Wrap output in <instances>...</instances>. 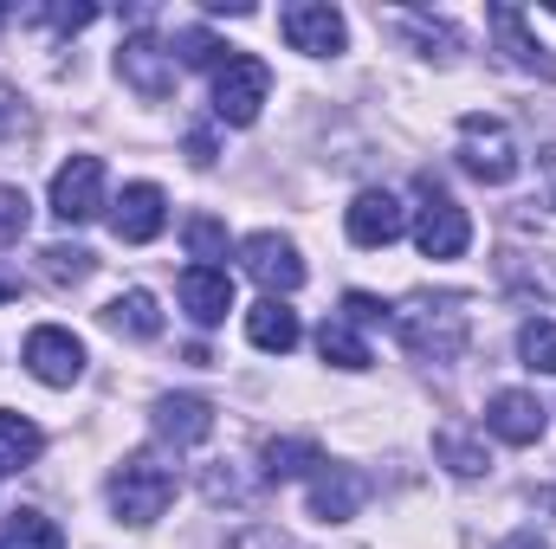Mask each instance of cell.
Returning <instances> with one entry per match:
<instances>
[{
    "label": "cell",
    "instance_id": "15",
    "mask_svg": "<svg viewBox=\"0 0 556 549\" xmlns=\"http://www.w3.org/2000/svg\"><path fill=\"white\" fill-rule=\"evenodd\" d=\"M175 291H181V310H188L201 330L227 323V310H233V278L220 272V266H188Z\"/></svg>",
    "mask_w": 556,
    "mask_h": 549
},
{
    "label": "cell",
    "instance_id": "33",
    "mask_svg": "<svg viewBox=\"0 0 556 549\" xmlns=\"http://www.w3.org/2000/svg\"><path fill=\"white\" fill-rule=\"evenodd\" d=\"M188 155H194V168H214V137L194 130V137H188Z\"/></svg>",
    "mask_w": 556,
    "mask_h": 549
},
{
    "label": "cell",
    "instance_id": "7",
    "mask_svg": "<svg viewBox=\"0 0 556 549\" xmlns=\"http://www.w3.org/2000/svg\"><path fill=\"white\" fill-rule=\"evenodd\" d=\"M98 207H104V162L98 155H72L52 175V214L65 227H85V220H98Z\"/></svg>",
    "mask_w": 556,
    "mask_h": 549
},
{
    "label": "cell",
    "instance_id": "36",
    "mask_svg": "<svg viewBox=\"0 0 556 549\" xmlns=\"http://www.w3.org/2000/svg\"><path fill=\"white\" fill-rule=\"evenodd\" d=\"M505 549H544V544H538V537H511Z\"/></svg>",
    "mask_w": 556,
    "mask_h": 549
},
{
    "label": "cell",
    "instance_id": "24",
    "mask_svg": "<svg viewBox=\"0 0 556 549\" xmlns=\"http://www.w3.org/2000/svg\"><path fill=\"white\" fill-rule=\"evenodd\" d=\"M433 452H440L459 478H479V472H485V446H479L466 426H440V433H433Z\"/></svg>",
    "mask_w": 556,
    "mask_h": 549
},
{
    "label": "cell",
    "instance_id": "29",
    "mask_svg": "<svg viewBox=\"0 0 556 549\" xmlns=\"http://www.w3.org/2000/svg\"><path fill=\"white\" fill-rule=\"evenodd\" d=\"M26 220H33L26 188H0V246H13V240L26 233Z\"/></svg>",
    "mask_w": 556,
    "mask_h": 549
},
{
    "label": "cell",
    "instance_id": "23",
    "mask_svg": "<svg viewBox=\"0 0 556 549\" xmlns=\"http://www.w3.org/2000/svg\"><path fill=\"white\" fill-rule=\"evenodd\" d=\"M39 446H46V433H39L33 420H20V413H0V472H20V465H33V459H39Z\"/></svg>",
    "mask_w": 556,
    "mask_h": 549
},
{
    "label": "cell",
    "instance_id": "12",
    "mask_svg": "<svg viewBox=\"0 0 556 549\" xmlns=\"http://www.w3.org/2000/svg\"><path fill=\"white\" fill-rule=\"evenodd\" d=\"M544 420H551V408H544L538 395H525V388H498V395L485 401V426H492L505 446H538V439H544Z\"/></svg>",
    "mask_w": 556,
    "mask_h": 549
},
{
    "label": "cell",
    "instance_id": "27",
    "mask_svg": "<svg viewBox=\"0 0 556 549\" xmlns=\"http://www.w3.org/2000/svg\"><path fill=\"white\" fill-rule=\"evenodd\" d=\"M188 253H194V266L227 259V227H220L214 214H194V220H188Z\"/></svg>",
    "mask_w": 556,
    "mask_h": 549
},
{
    "label": "cell",
    "instance_id": "31",
    "mask_svg": "<svg viewBox=\"0 0 556 549\" xmlns=\"http://www.w3.org/2000/svg\"><path fill=\"white\" fill-rule=\"evenodd\" d=\"M46 20H52L59 33H85V26L98 20V7H46Z\"/></svg>",
    "mask_w": 556,
    "mask_h": 549
},
{
    "label": "cell",
    "instance_id": "21",
    "mask_svg": "<svg viewBox=\"0 0 556 549\" xmlns=\"http://www.w3.org/2000/svg\"><path fill=\"white\" fill-rule=\"evenodd\" d=\"M0 549H65V531H59L46 511H7Z\"/></svg>",
    "mask_w": 556,
    "mask_h": 549
},
{
    "label": "cell",
    "instance_id": "16",
    "mask_svg": "<svg viewBox=\"0 0 556 549\" xmlns=\"http://www.w3.org/2000/svg\"><path fill=\"white\" fill-rule=\"evenodd\" d=\"M363 498H369V478H363V472H350V465H317V478H311V511H317L324 524L356 518Z\"/></svg>",
    "mask_w": 556,
    "mask_h": 549
},
{
    "label": "cell",
    "instance_id": "37",
    "mask_svg": "<svg viewBox=\"0 0 556 549\" xmlns=\"http://www.w3.org/2000/svg\"><path fill=\"white\" fill-rule=\"evenodd\" d=\"M0 26H7V7H0Z\"/></svg>",
    "mask_w": 556,
    "mask_h": 549
},
{
    "label": "cell",
    "instance_id": "19",
    "mask_svg": "<svg viewBox=\"0 0 556 549\" xmlns=\"http://www.w3.org/2000/svg\"><path fill=\"white\" fill-rule=\"evenodd\" d=\"M104 323H111L117 336H137V343H155V336H162V310H155L149 291H124V297H111V304H104Z\"/></svg>",
    "mask_w": 556,
    "mask_h": 549
},
{
    "label": "cell",
    "instance_id": "11",
    "mask_svg": "<svg viewBox=\"0 0 556 549\" xmlns=\"http://www.w3.org/2000/svg\"><path fill=\"white\" fill-rule=\"evenodd\" d=\"M240 259H247V278H253V284H266V297L304 284V259H298V246L278 240V233H253V240L240 246Z\"/></svg>",
    "mask_w": 556,
    "mask_h": 549
},
{
    "label": "cell",
    "instance_id": "2",
    "mask_svg": "<svg viewBox=\"0 0 556 549\" xmlns=\"http://www.w3.org/2000/svg\"><path fill=\"white\" fill-rule=\"evenodd\" d=\"M168 498H175V472L155 452H137V459H124L111 472V511L124 524H155L168 511Z\"/></svg>",
    "mask_w": 556,
    "mask_h": 549
},
{
    "label": "cell",
    "instance_id": "17",
    "mask_svg": "<svg viewBox=\"0 0 556 549\" xmlns=\"http://www.w3.org/2000/svg\"><path fill=\"white\" fill-rule=\"evenodd\" d=\"M155 433L175 439V446L207 439V433H214V401H201V395H162V401H155Z\"/></svg>",
    "mask_w": 556,
    "mask_h": 549
},
{
    "label": "cell",
    "instance_id": "4",
    "mask_svg": "<svg viewBox=\"0 0 556 549\" xmlns=\"http://www.w3.org/2000/svg\"><path fill=\"white\" fill-rule=\"evenodd\" d=\"M459 168L479 175L485 188H505L518 175V142H511V130L498 117H479V111L459 117Z\"/></svg>",
    "mask_w": 556,
    "mask_h": 549
},
{
    "label": "cell",
    "instance_id": "14",
    "mask_svg": "<svg viewBox=\"0 0 556 549\" xmlns=\"http://www.w3.org/2000/svg\"><path fill=\"white\" fill-rule=\"evenodd\" d=\"M485 20H492V33H498V52L518 65V72H538V78H556V59L531 39V26H525V7H511V0H492L485 7Z\"/></svg>",
    "mask_w": 556,
    "mask_h": 549
},
{
    "label": "cell",
    "instance_id": "35",
    "mask_svg": "<svg viewBox=\"0 0 556 549\" xmlns=\"http://www.w3.org/2000/svg\"><path fill=\"white\" fill-rule=\"evenodd\" d=\"M7 297H20V278H7V272H0V304H7Z\"/></svg>",
    "mask_w": 556,
    "mask_h": 549
},
{
    "label": "cell",
    "instance_id": "18",
    "mask_svg": "<svg viewBox=\"0 0 556 549\" xmlns=\"http://www.w3.org/2000/svg\"><path fill=\"white\" fill-rule=\"evenodd\" d=\"M247 336H253V349H266V356H291L304 330H298V310H291V304L260 297V304L247 310Z\"/></svg>",
    "mask_w": 556,
    "mask_h": 549
},
{
    "label": "cell",
    "instance_id": "3",
    "mask_svg": "<svg viewBox=\"0 0 556 549\" xmlns=\"http://www.w3.org/2000/svg\"><path fill=\"white\" fill-rule=\"evenodd\" d=\"M415 194H420V214H415L420 259H459V253L472 246V220H466V207H459V201H453L433 175H420Z\"/></svg>",
    "mask_w": 556,
    "mask_h": 549
},
{
    "label": "cell",
    "instance_id": "30",
    "mask_svg": "<svg viewBox=\"0 0 556 549\" xmlns=\"http://www.w3.org/2000/svg\"><path fill=\"white\" fill-rule=\"evenodd\" d=\"M343 323H395V310L382 297H369V291H350L343 297Z\"/></svg>",
    "mask_w": 556,
    "mask_h": 549
},
{
    "label": "cell",
    "instance_id": "13",
    "mask_svg": "<svg viewBox=\"0 0 556 549\" xmlns=\"http://www.w3.org/2000/svg\"><path fill=\"white\" fill-rule=\"evenodd\" d=\"M350 240L356 246H395L402 240V227H408V207L389 194V188H369V194H356L350 201Z\"/></svg>",
    "mask_w": 556,
    "mask_h": 549
},
{
    "label": "cell",
    "instance_id": "28",
    "mask_svg": "<svg viewBox=\"0 0 556 549\" xmlns=\"http://www.w3.org/2000/svg\"><path fill=\"white\" fill-rule=\"evenodd\" d=\"M175 52H181L188 65H214V72H220V65L233 59V52H227V46H220L214 33H201V26H181V33H175Z\"/></svg>",
    "mask_w": 556,
    "mask_h": 549
},
{
    "label": "cell",
    "instance_id": "8",
    "mask_svg": "<svg viewBox=\"0 0 556 549\" xmlns=\"http://www.w3.org/2000/svg\"><path fill=\"white\" fill-rule=\"evenodd\" d=\"M20 362H26L46 388H72V382L85 375V343H78L72 330H59V323H39V330L26 336Z\"/></svg>",
    "mask_w": 556,
    "mask_h": 549
},
{
    "label": "cell",
    "instance_id": "22",
    "mask_svg": "<svg viewBox=\"0 0 556 549\" xmlns=\"http://www.w3.org/2000/svg\"><path fill=\"white\" fill-rule=\"evenodd\" d=\"M317 356L337 362V369H369V343H363L356 323H343V317H324V330H317Z\"/></svg>",
    "mask_w": 556,
    "mask_h": 549
},
{
    "label": "cell",
    "instance_id": "38",
    "mask_svg": "<svg viewBox=\"0 0 556 549\" xmlns=\"http://www.w3.org/2000/svg\"><path fill=\"white\" fill-rule=\"evenodd\" d=\"M551 13H556V7H551Z\"/></svg>",
    "mask_w": 556,
    "mask_h": 549
},
{
    "label": "cell",
    "instance_id": "34",
    "mask_svg": "<svg viewBox=\"0 0 556 549\" xmlns=\"http://www.w3.org/2000/svg\"><path fill=\"white\" fill-rule=\"evenodd\" d=\"M544 188H551V201H556V149H544Z\"/></svg>",
    "mask_w": 556,
    "mask_h": 549
},
{
    "label": "cell",
    "instance_id": "6",
    "mask_svg": "<svg viewBox=\"0 0 556 549\" xmlns=\"http://www.w3.org/2000/svg\"><path fill=\"white\" fill-rule=\"evenodd\" d=\"M278 33H285L291 52H311V59H330V52L350 46V26H343V13L330 0H291L278 13Z\"/></svg>",
    "mask_w": 556,
    "mask_h": 549
},
{
    "label": "cell",
    "instance_id": "25",
    "mask_svg": "<svg viewBox=\"0 0 556 549\" xmlns=\"http://www.w3.org/2000/svg\"><path fill=\"white\" fill-rule=\"evenodd\" d=\"M518 356H525L538 375H556V323L551 317H531V323L518 330Z\"/></svg>",
    "mask_w": 556,
    "mask_h": 549
},
{
    "label": "cell",
    "instance_id": "10",
    "mask_svg": "<svg viewBox=\"0 0 556 549\" xmlns=\"http://www.w3.org/2000/svg\"><path fill=\"white\" fill-rule=\"evenodd\" d=\"M111 227H117L124 246H149V240L168 227V194H162L155 181H130V188L117 194V207H111Z\"/></svg>",
    "mask_w": 556,
    "mask_h": 549
},
{
    "label": "cell",
    "instance_id": "32",
    "mask_svg": "<svg viewBox=\"0 0 556 549\" xmlns=\"http://www.w3.org/2000/svg\"><path fill=\"white\" fill-rule=\"evenodd\" d=\"M20 130H26V111H20V98H13V91L0 85V142L20 137Z\"/></svg>",
    "mask_w": 556,
    "mask_h": 549
},
{
    "label": "cell",
    "instance_id": "9",
    "mask_svg": "<svg viewBox=\"0 0 556 549\" xmlns=\"http://www.w3.org/2000/svg\"><path fill=\"white\" fill-rule=\"evenodd\" d=\"M117 78H124L137 98H149V104L175 98V59H168L149 33H137V39H124V46H117Z\"/></svg>",
    "mask_w": 556,
    "mask_h": 549
},
{
    "label": "cell",
    "instance_id": "1",
    "mask_svg": "<svg viewBox=\"0 0 556 549\" xmlns=\"http://www.w3.org/2000/svg\"><path fill=\"white\" fill-rule=\"evenodd\" d=\"M395 330H402L408 356H420V362H453L466 349V304L459 297H427V291H415L395 310Z\"/></svg>",
    "mask_w": 556,
    "mask_h": 549
},
{
    "label": "cell",
    "instance_id": "26",
    "mask_svg": "<svg viewBox=\"0 0 556 549\" xmlns=\"http://www.w3.org/2000/svg\"><path fill=\"white\" fill-rule=\"evenodd\" d=\"M39 259H46V278H52V284H85V278L98 272V259H91L85 246H46Z\"/></svg>",
    "mask_w": 556,
    "mask_h": 549
},
{
    "label": "cell",
    "instance_id": "20",
    "mask_svg": "<svg viewBox=\"0 0 556 549\" xmlns=\"http://www.w3.org/2000/svg\"><path fill=\"white\" fill-rule=\"evenodd\" d=\"M324 465V446L317 439H304V433H285V439H266V478H304V472H317Z\"/></svg>",
    "mask_w": 556,
    "mask_h": 549
},
{
    "label": "cell",
    "instance_id": "5",
    "mask_svg": "<svg viewBox=\"0 0 556 549\" xmlns=\"http://www.w3.org/2000/svg\"><path fill=\"white\" fill-rule=\"evenodd\" d=\"M266 98H273V72H266V59L233 52V59L214 72V117H220V124H253V117L266 111Z\"/></svg>",
    "mask_w": 556,
    "mask_h": 549
}]
</instances>
